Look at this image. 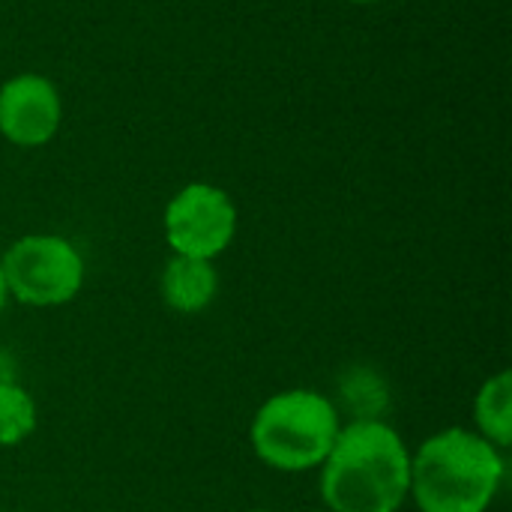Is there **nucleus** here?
Wrapping results in <instances>:
<instances>
[{"label": "nucleus", "instance_id": "nucleus-9", "mask_svg": "<svg viewBox=\"0 0 512 512\" xmlns=\"http://www.w3.org/2000/svg\"><path fill=\"white\" fill-rule=\"evenodd\" d=\"M33 429H36L33 399L18 384L0 387V447L21 444Z\"/></svg>", "mask_w": 512, "mask_h": 512}, {"label": "nucleus", "instance_id": "nucleus-15", "mask_svg": "<svg viewBox=\"0 0 512 512\" xmlns=\"http://www.w3.org/2000/svg\"><path fill=\"white\" fill-rule=\"evenodd\" d=\"M327 512H330V510H327Z\"/></svg>", "mask_w": 512, "mask_h": 512}, {"label": "nucleus", "instance_id": "nucleus-5", "mask_svg": "<svg viewBox=\"0 0 512 512\" xmlns=\"http://www.w3.org/2000/svg\"><path fill=\"white\" fill-rule=\"evenodd\" d=\"M237 231L231 198L207 183H189L165 210V237L177 255L213 261L228 249Z\"/></svg>", "mask_w": 512, "mask_h": 512}, {"label": "nucleus", "instance_id": "nucleus-13", "mask_svg": "<svg viewBox=\"0 0 512 512\" xmlns=\"http://www.w3.org/2000/svg\"><path fill=\"white\" fill-rule=\"evenodd\" d=\"M354 3H372V0H354Z\"/></svg>", "mask_w": 512, "mask_h": 512}, {"label": "nucleus", "instance_id": "nucleus-2", "mask_svg": "<svg viewBox=\"0 0 512 512\" xmlns=\"http://www.w3.org/2000/svg\"><path fill=\"white\" fill-rule=\"evenodd\" d=\"M504 480L495 444L465 429H447L423 441L411 459V486L420 512H486Z\"/></svg>", "mask_w": 512, "mask_h": 512}, {"label": "nucleus", "instance_id": "nucleus-6", "mask_svg": "<svg viewBox=\"0 0 512 512\" xmlns=\"http://www.w3.org/2000/svg\"><path fill=\"white\" fill-rule=\"evenodd\" d=\"M60 126V96L48 78L18 75L0 87V132L18 147L51 141Z\"/></svg>", "mask_w": 512, "mask_h": 512}, {"label": "nucleus", "instance_id": "nucleus-7", "mask_svg": "<svg viewBox=\"0 0 512 512\" xmlns=\"http://www.w3.org/2000/svg\"><path fill=\"white\" fill-rule=\"evenodd\" d=\"M219 288L216 270L210 261L204 258H186V255H174L165 264L162 273V297L174 312L192 315L201 312L213 303Z\"/></svg>", "mask_w": 512, "mask_h": 512}, {"label": "nucleus", "instance_id": "nucleus-1", "mask_svg": "<svg viewBox=\"0 0 512 512\" xmlns=\"http://www.w3.org/2000/svg\"><path fill=\"white\" fill-rule=\"evenodd\" d=\"M411 486L405 441L381 420L339 429L321 462V498L330 512H399Z\"/></svg>", "mask_w": 512, "mask_h": 512}, {"label": "nucleus", "instance_id": "nucleus-12", "mask_svg": "<svg viewBox=\"0 0 512 512\" xmlns=\"http://www.w3.org/2000/svg\"><path fill=\"white\" fill-rule=\"evenodd\" d=\"M3 303H6V282H3V267H0V312H3Z\"/></svg>", "mask_w": 512, "mask_h": 512}, {"label": "nucleus", "instance_id": "nucleus-4", "mask_svg": "<svg viewBox=\"0 0 512 512\" xmlns=\"http://www.w3.org/2000/svg\"><path fill=\"white\" fill-rule=\"evenodd\" d=\"M6 294L24 306H63L69 303L84 282V261L78 249L51 234H33L12 243L0 258Z\"/></svg>", "mask_w": 512, "mask_h": 512}, {"label": "nucleus", "instance_id": "nucleus-11", "mask_svg": "<svg viewBox=\"0 0 512 512\" xmlns=\"http://www.w3.org/2000/svg\"><path fill=\"white\" fill-rule=\"evenodd\" d=\"M15 384V360L0 348V387Z\"/></svg>", "mask_w": 512, "mask_h": 512}, {"label": "nucleus", "instance_id": "nucleus-3", "mask_svg": "<svg viewBox=\"0 0 512 512\" xmlns=\"http://www.w3.org/2000/svg\"><path fill=\"white\" fill-rule=\"evenodd\" d=\"M339 411L315 390H285L267 399L249 429L258 459L276 471L318 468L339 435Z\"/></svg>", "mask_w": 512, "mask_h": 512}, {"label": "nucleus", "instance_id": "nucleus-14", "mask_svg": "<svg viewBox=\"0 0 512 512\" xmlns=\"http://www.w3.org/2000/svg\"><path fill=\"white\" fill-rule=\"evenodd\" d=\"M249 512H267V510H249Z\"/></svg>", "mask_w": 512, "mask_h": 512}, {"label": "nucleus", "instance_id": "nucleus-10", "mask_svg": "<svg viewBox=\"0 0 512 512\" xmlns=\"http://www.w3.org/2000/svg\"><path fill=\"white\" fill-rule=\"evenodd\" d=\"M342 399L357 414V420H375L378 411L387 405V387L375 372L357 369L342 381Z\"/></svg>", "mask_w": 512, "mask_h": 512}, {"label": "nucleus", "instance_id": "nucleus-8", "mask_svg": "<svg viewBox=\"0 0 512 512\" xmlns=\"http://www.w3.org/2000/svg\"><path fill=\"white\" fill-rule=\"evenodd\" d=\"M474 417L480 426V435L495 447H510L512 441V378L510 372H501L489 378L474 402Z\"/></svg>", "mask_w": 512, "mask_h": 512}]
</instances>
